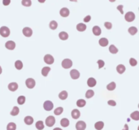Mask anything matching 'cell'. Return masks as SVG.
Wrapping results in <instances>:
<instances>
[{"label": "cell", "mask_w": 139, "mask_h": 130, "mask_svg": "<svg viewBox=\"0 0 139 130\" xmlns=\"http://www.w3.org/2000/svg\"><path fill=\"white\" fill-rule=\"evenodd\" d=\"M10 34V31L8 27L5 26H1L0 28V35L3 37H8Z\"/></svg>", "instance_id": "cell-1"}, {"label": "cell", "mask_w": 139, "mask_h": 130, "mask_svg": "<svg viewBox=\"0 0 139 130\" xmlns=\"http://www.w3.org/2000/svg\"><path fill=\"white\" fill-rule=\"evenodd\" d=\"M72 66H73V62L69 58L64 59L62 62V66L65 69H70Z\"/></svg>", "instance_id": "cell-2"}, {"label": "cell", "mask_w": 139, "mask_h": 130, "mask_svg": "<svg viewBox=\"0 0 139 130\" xmlns=\"http://www.w3.org/2000/svg\"><path fill=\"white\" fill-rule=\"evenodd\" d=\"M56 122L55 118L53 116H49L46 118L45 119V125L48 127H52Z\"/></svg>", "instance_id": "cell-3"}, {"label": "cell", "mask_w": 139, "mask_h": 130, "mask_svg": "<svg viewBox=\"0 0 139 130\" xmlns=\"http://www.w3.org/2000/svg\"><path fill=\"white\" fill-rule=\"evenodd\" d=\"M44 108L45 111H50L54 108V104L52 103V102H51L50 100H47L44 103Z\"/></svg>", "instance_id": "cell-4"}, {"label": "cell", "mask_w": 139, "mask_h": 130, "mask_svg": "<svg viewBox=\"0 0 139 130\" xmlns=\"http://www.w3.org/2000/svg\"><path fill=\"white\" fill-rule=\"evenodd\" d=\"M124 17L127 22H132L135 19V14L132 12H128L126 14Z\"/></svg>", "instance_id": "cell-5"}, {"label": "cell", "mask_w": 139, "mask_h": 130, "mask_svg": "<svg viewBox=\"0 0 139 130\" xmlns=\"http://www.w3.org/2000/svg\"><path fill=\"white\" fill-rule=\"evenodd\" d=\"M26 85L28 88L29 89H33L35 85V81L32 78H29L26 80L25 81Z\"/></svg>", "instance_id": "cell-6"}, {"label": "cell", "mask_w": 139, "mask_h": 130, "mask_svg": "<svg viewBox=\"0 0 139 130\" xmlns=\"http://www.w3.org/2000/svg\"><path fill=\"white\" fill-rule=\"evenodd\" d=\"M44 62L48 64V65H52L54 62V59L52 56H51L50 54H46L44 58Z\"/></svg>", "instance_id": "cell-7"}, {"label": "cell", "mask_w": 139, "mask_h": 130, "mask_svg": "<svg viewBox=\"0 0 139 130\" xmlns=\"http://www.w3.org/2000/svg\"><path fill=\"white\" fill-rule=\"evenodd\" d=\"M75 127L77 130H85L86 128V124L83 121H79L76 123Z\"/></svg>", "instance_id": "cell-8"}, {"label": "cell", "mask_w": 139, "mask_h": 130, "mask_svg": "<svg viewBox=\"0 0 139 130\" xmlns=\"http://www.w3.org/2000/svg\"><path fill=\"white\" fill-rule=\"evenodd\" d=\"M23 35L25 37H30L32 35H33V31H32L31 29L29 28V27H25L23 29Z\"/></svg>", "instance_id": "cell-9"}, {"label": "cell", "mask_w": 139, "mask_h": 130, "mask_svg": "<svg viewBox=\"0 0 139 130\" xmlns=\"http://www.w3.org/2000/svg\"><path fill=\"white\" fill-rule=\"evenodd\" d=\"M70 75H71V77L73 79H77L80 76V73L77 70L73 69L70 71Z\"/></svg>", "instance_id": "cell-10"}, {"label": "cell", "mask_w": 139, "mask_h": 130, "mask_svg": "<svg viewBox=\"0 0 139 130\" xmlns=\"http://www.w3.org/2000/svg\"><path fill=\"white\" fill-rule=\"evenodd\" d=\"M5 46H6V47L8 50H14L15 47H16V43L13 41H7L6 43Z\"/></svg>", "instance_id": "cell-11"}, {"label": "cell", "mask_w": 139, "mask_h": 130, "mask_svg": "<svg viewBox=\"0 0 139 130\" xmlns=\"http://www.w3.org/2000/svg\"><path fill=\"white\" fill-rule=\"evenodd\" d=\"M69 10L67 7H63L60 10V14L63 17H67L69 15Z\"/></svg>", "instance_id": "cell-12"}, {"label": "cell", "mask_w": 139, "mask_h": 130, "mask_svg": "<svg viewBox=\"0 0 139 130\" xmlns=\"http://www.w3.org/2000/svg\"><path fill=\"white\" fill-rule=\"evenodd\" d=\"M8 87L9 90H10L11 91H15L18 90L19 85L17 84V83L13 82V83H10V84L8 85Z\"/></svg>", "instance_id": "cell-13"}, {"label": "cell", "mask_w": 139, "mask_h": 130, "mask_svg": "<svg viewBox=\"0 0 139 130\" xmlns=\"http://www.w3.org/2000/svg\"><path fill=\"white\" fill-rule=\"evenodd\" d=\"M71 117L74 119H77L80 117V112L77 109H74L71 112Z\"/></svg>", "instance_id": "cell-14"}, {"label": "cell", "mask_w": 139, "mask_h": 130, "mask_svg": "<svg viewBox=\"0 0 139 130\" xmlns=\"http://www.w3.org/2000/svg\"><path fill=\"white\" fill-rule=\"evenodd\" d=\"M92 32L96 36H99L101 34V29L98 26H94L92 29Z\"/></svg>", "instance_id": "cell-15"}, {"label": "cell", "mask_w": 139, "mask_h": 130, "mask_svg": "<svg viewBox=\"0 0 139 130\" xmlns=\"http://www.w3.org/2000/svg\"><path fill=\"white\" fill-rule=\"evenodd\" d=\"M76 28H77V30L78 31H79V32H83V31H84L86 29L87 26H86V25L85 24H83V23H79V24L77 25Z\"/></svg>", "instance_id": "cell-16"}, {"label": "cell", "mask_w": 139, "mask_h": 130, "mask_svg": "<svg viewBox=\"0 0 139 130\" xmlns=\"http://www.w3.org/2000/svg\"><path fill=\"white\" fill-rule=\"evenodd\" d=\"M87 84L88 85L89 87H94L96 84V81L94 78L93 77H90L88 79V81H87Z\"/></svg>", "instance_id": "cell-17"}, {"label": "cell", "mask_w": 139, "mask_h": 130, "mask_svg": "<svg viewBox=\"0 0 139 130\" xmlns=\"http://www.w3.org/2000/svg\"><path fill=\"white\" fill-rule=\"evenodd\" d=\"M24 121L26 125H32L34 120H33V118L31 116H26V117H25L24 119Z\"/></svg>", "instance_id": "cell-18"}, {"label": "cell", "mask_w": 139, "mask_h": 130, "mask_svg": "<svg viewBox=\"0 0 139 130\" xmlns=\"http://www.w3.org/2000/svg\"><path fill=\"white\" fill-rule=\"evenodd\" d=\"M98 43H99L100 46H102V47H106L109 44V41H108V39L107 38L103 37V38L100 39Z\"/></svg>", "instance_id": "cell-19"}, {"label": "cell", "mask_w": 139, "mask_h": 130, "mask_svg": "<svg viewBox=\"0 0 139 130\" xmlns=\"http://www.w3.org/2000/svg\"><path fill=\"white\" fill-rule=\"evenodd\" d=\"M116 70H117V72L120 74H122L124 73L125 71H126V67L125 66L123 65H117V68H116Z\"/></svg>", "instance_id": "cell-20"}, {"label": "cell", "mask_w": 139, "mask_h": 130, "mask_svg": "<svg viewBox=\"0 0 139 130\" xmlns=\"http://www.w3.org/2000/svg\"><path fill=\"white\" fill-rule=\"evenodd\" d=\"M50 70L51 69L49 66H45V67H44L42 69V70H41V74H42V75L44 77H47L48 75V73H49V72L50 71Z\"/></svg>", "instance_id": "cell-21"}, {"label": "cell", "mask_w": 139, "mask_h": 130, "mask_svg": "<svg viewBox=\"0 0 139 130\" xmlns=\"http://www.w3.org/2000/svg\"><path fill=\"white\" fill-rule=\"evenodd\" d=\"M60 125L61 126H63V127H67L69 125V121L68 119L67 118H63L61 119L60 121Z\"/></svg>", "instance_id": "cell-22"}, {"label": "cell", "mask_w": 139, "mask_h": 130, "mask_svg": "<svg viewBox=\"0 0 139 130\" xmlns=\"http://www.w3.org/2000/svg\"><path fill=\"white\" fill-rule=\"evenodd\" d=\"M58 36H59V38L61 40H67L69 38V35L67 34V32H64V31H62V32H60Z\"/></svg>", "instance_id": "cell-23"}, {"label": "cell", "mask_w": 139, "mask_h": 130, "mask_svg": "<svg viewBox=\"0 0 139 130\" xmlns=\"http://www.w3.org/2000/svg\"><path fill=\"white\" fill-rule=\"evenodd\" d=\"M94 127L96 130H101L104 127V123L102 121H98L94 124Z\"/></svg>", "instance_id": "cell-24"}, {"label": "cell", "mask_w": 139, "mask_h": 130, "mask_svg": "<svg viewBox=\"0 0 139 130\" xmlns=\"http://www.w3.org/2000/svg\"><path fill=\"white\" fill-rule=\"evenodd\" d=\"M67 96H68V93L67 92V91H62L58 95V97L60 100H66L67 98Z\"/></svg>", "instance_id": "cell-25"}, {"label": "cell", "mask_w": 139, "mask_h": 130, "mask_svg": "<svg viewBox=\"0 0 139 130\" xmlns=\"http://www.w3.org/2000/svg\"><path fill=\"white\" fill-rule=\"evenodd\" d=\"M35 127L38 130H42L44 128V124L42 121H38L35 123Z\"/></svg>", "instance_id": "cell-26"}, {"label": "cell", "mask_w": 139, "mask_h": 130, "mask_svg": "<svg viewBox=\"0 0 139 130\" xmlns=\"http://www.w3.org/2000/svg\"><path fill=\"white\" fill-rule=\"evenodd\" d=\"M130 117L135 120V121H139V111H134L130 115Z\"/></svg>", "instance_id": "cell-27"}, {"label": "cell", "mask_w": 139, "mask_h": 130, "mask_svg": "<svg viewBox=\"0 0 139 130\" xmlns=\"http://www.w3.org/2000/svg\"><path fill=\"white\" fill-rule=\"evenodd\" d=\"M19 107H17V106H14L13 107V109L12 111L10 112V115H12V116H16V115H18L19 113Z\"/></svg>", "instance_id": "cell-28"}, {"label": "cell", "mask_w": 139, "mask_h": 130, "mask_svg": "<svg viewBox=\"0 0 139 130\" xmlns=\"http://www.w3.org/2000/svg\"><path fill=\"white\" fill-rule=\"evenodd\" d=\"M115 87H116V84L113 81L110 83L109 84H108L107 85V89L108 90H109V91H113V90H114L115 89Z\"/></svg>", "instance_id": "cell-29"}, {"label": "cell", "mask_w": 139, "mask_h": 130, "mask_svg": "<svg viewBox=\"0 0 139 130\" xmlns=\"http://www.w3.org/2000/svg\"><path fill=\"white\" fill-rule=\"evenodd\" d=\"M137 31H138V29H137V28L135 27V26H131V27H130V28L128 29V32H129L130 35H135V34L137 32Z\"/></svg>", "instance_id": "cell-30"}, {"label": "cell", "mask_w": 139, "mask_h": 130, "mask_svg": "<svg viewBox=\"0 0 139 130\" xmlns=\"http://www.w3.org/2000/svg\"><path fill=\"white\" fill-rule=\"evenodd\" d=\"M15 67L18 70H21L23 67V64L20 60H16L15 62Z\"/></svg>", "instance_id": "cell-31"}, {"label": "cell", "mask_w": 139, "mask_h": 130, "mask_svg": "<svg viewBox=\"0 0 139 130\" xmlns=\"http://www.w3.org/2000/svg\"><path fill=\"white\" fill-rule=\"evenodd\" d=\"M86 104V102L83 99H79L77 101V106L78 107L82 108V107H83Z\"/></svg>", "instance_id": "cell-32"}, {"label": "cell", "mask_w": 139, "mask_h": 130, "mask_svg": "<svg viewBox=\"0 0 139 130\" xmlns=\"http://www.w3.org/2000/svg\"><path fill=\"white\" fill-rule=\"evenodd\" d=\"M16 125L14 123H9L7 125V130H16Z\"/></svg>", "instance_id": "cell-33"}, {"label": "cell", "mask_w": 139, "mask_h": 130, "mask_svg": "<svg viewBox=\"0 0 139 130\" xmlns=\"http://www.w3.org/2000/svg\"><path fill=\"white\" fill-rule=\"evenodd\" d=\"M109 52H111V54H117L118 52V49L114 46V45H111V46H109Z\"/></svg>", "instance_id": "cell-34"}, {"label": "cell", "mask_w": 139, "mask_h": 130, "mask_svg": "<svg viewBox=\"0 0 139 130\" xmlns=\"http://www.w3.org/2000/svg\"><path fill=\"white\" fill-rule=\"evenodd\" d=\"M25 100L26 98L24 96H19V97L18 98V99H17V102H18V104H20V105H23V104L25 102Z\"/></svg>", "instance_id": "cell-35"}, {"label": "cell", "mask_w": 139, "mask_h": 130, "mask_svg": "<svg viewBox=\"0 0 139 130\" xmlns=\"http://www.w3.org/2000/svg\"><path fill=\"white\" fill-rule=\"evenodd\" d=\"M49 26H50V28L51 29L55 30V29H56L57 27H58V23H57L55 20H52L50 22V25Z\"/></svg>", "instance_id": "cell-36"}, {"label": "cell", "mask_w": 139, "mask_h": 130, "mask_svg": "<svg viewBox=\"0 0 139 130\" xmlns=\"http://www.w3.org/2000/svg\"><path fill=\"white\" fill-rule=\"evenodd\" d=\"M94 95V92L93 90H89L86 93V97L87 98H88V99L93 97Z\"/></svg>", "instance_id": "cell-37"}, {"label": "cell", "mask_w": 139, "mask_h": 130, "mask_svg": "<svg viewBox=\"0 0 139 130\" xmlns=\"http://www.w3.org/2000/svg\"><path fill=\"white\" fill-rule=\"evenodd\" d=\"M63 112V107H58L56 108L54 111V113L56 115H60L62 114V112Z\"/></svg>", "instance_id": "cell-38"}, {"label": "cell", "mask_w": 139, "mask_h": 130, "mask_svg": "<svg viewBox=\"0 0 139 130\" xmlns=\"http://www.w3.org/2000/svg\"><path fill=\"white\" fill-rule=\"evenodd\" d=\"M22 4L24 6L29 7L31 6L32 2L31 0H23L22 1Z\"/></svg>", "instance_id": "cell-39"}, {"label": "cell", "mask_w": 139, "mask_h": 130, "mask_svg": "<svg viewBox=\"0 0 139 130\" xmlns=\"http://www.w3.org/2000/svg\"><path fill=\"white\" fill-rule=\"evenodd\" d=\"M130 65L132 66H135L136 65H137V61H136V60H135L134 58H131L130 59Z\"/></svg>", "instance_id": "cell-40"}, {"label": "cell", "mask_w": 139, "mask_h": 130, "mask_svg": "<svg viewBox=\"0 0 139 130\" xmlns=\"http://www.w3.org/2000/svg\"><path fill=\"white\" fill-rule=\"evenodd\" d=\"M97 63H98V69H101V68H102V67L104 66V65H105V62H104L103 60H98V61H97Z\"/></svg>", "instance_id": "cell-41"}, {"label": "cell", "mask_w": 139, "mask_h": 130, "mask_svg": "<svg viewBox=\"0 0 139 130\" xmlns=\"http://www.w3.org/2000/svg\"><path fill=\"white\" fill-rule=\"evenodd\" d=\"M104 25L105 26V28L109 29V30L112 28V24L110 22H105V24H104Z\"/></svg>", "instance_id": "cell-42"}, {"label": "cell", "mask_w": 139, "mask_h": 130, "mask_svg": "<svg viewBox=\"0 0 139 130\" xmlns=\"http://www.w3.org/2000/svg\"><path fill=\"white\" fill-rule=\"evenodd\" d=\"M107 103L109 105L112 106H116V102H115V101H114V100H109Z\"/></svg>", "instance_id": "cell-43"}, {"label": "cell", "mask_w": 139, "mask_h": 130, "mask_svg": "<svg viewBox=\"0 0 139 130\" xmlns=\"http://www.w3.org/2000/svg\"><path fill=\"white\" fill-rule=\"evenodd\" d=\"M123 7H124V6H122V5H120V6H118L117 7V10H118L120 12L121 14H124Z\"/></svg>", "instance_id": "cell-44"}, {"label": "cell", "mask_w": 139, "mask_h": 130, "mask_svg": "<svg viewBox=\"0 0 139 130\" xmlns=\"http://www.w3.org/2000/svg\"><path fill=\"white\" fill-rule=\"evenodd\" d=\"M90 20H91V16H90V15H88L87 16H86V17L83 18V21H84L85 22H90Z\"/></svg>", "instance_id": "cell-45"}, {"label": "cell", "mask_w": 139, "mask_h": 130, "mask_svg": "<svg viewBox=\"0 0 139 130\" xmlns=\"http://www.w3.org/2000/svg\"><path fill=\"white\" fill-rule=\"evenodd\" d=\"M10 2H11L10 0H4L3 1V4L6 6H8L10 4Z\"/></svg>", "instance_id": "cell-46"}, {"label": "cell", "mask_w": 139, "mask_h": 130, "mask_svg": "<svg viewBox=\"0 0 139 130\" xmlns=\"http://www.w3.org/2000/svg\"><path fill=\"white\" fill-rule=\"evenodd\" d=\"M122 130H129V127H128V125H126V124H125L124 125V129Z\"/></svg>", "instance_id": "cell-47"}, {"label": "cell", "mask_w": 139, "mask_h": 130, "mask_svg": "<svg viewBox=\"0 0 139 130\" xmlns=\"http://www.w3.org/2000/svg\"><path fill=\"white\" fill-rule=\"evenodd\" d=\"M53 130H63L62 129H60V128H59V127H56V128H54Z\"/></svg>", "instance_id": "cell-48"}, {"label": "cell", "mask_w": 139, "mask_h": 130, "mask_svg": "<svg viewBox=\"0 0 139 130\" xmlns=\"http://www.w3.org/2000/svg\"><path fill=\"white\" fill-rule=\"evenodd\" d=\"M1 72H2V69H1V67L0 66V75L1 74Z\"/></svg>", "instance_id": "cell-49"}]
</instances>
